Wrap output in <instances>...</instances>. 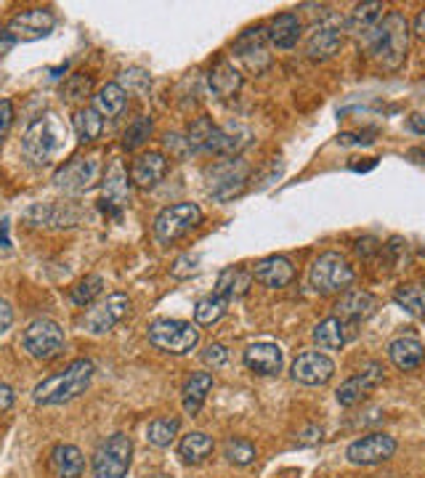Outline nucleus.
Wrapping results in <instances>:
<instances>
[{
    "instance_id": "f257e3e1",
    "label": "nucleus",
    "mask_w": 425,
    "mask_h": 478,
    "mask_svg": "<svg viewBox=\"0 0 425 478\" xmlns=\"http://www.w3.org/2000/svg\"><path fill=\"white\" fill-rule=\"evenodd\" d=\"M361 37H364V45L369 48V53L377 58V64L382 69L396 72L404 64L406 45H409V24H406L401 11L385 13V19Z\"/></svg>"
},
{
    "instance_id": "f03ea898",
    "label": "nucleus",
    "mask_w": 425,
    "mask_h": 478,
    "mask_svg": "<svg viewBox=\"0 0 425 478\" xmlns=\"http://www.w3.org/2000/svg\"><path fill=\"white\" fill-rule=\"evenodd\" d=\"M93 380V361L90 358H74L64 372H56L45 377L42 382L35 385L32 398L40 406H53V404H66L85 393V388Z\"/></svg>"
},
{
    "instance_id": "7ed1b4c3",
    "label": "nucleus",
    "mask_w": 425,
    "mask_h": 478,
    "mask_svg": "<svg viewBox=\"0 0 425 478\" xmlns=\"http://www.w3.org/2000/svg\"><path fill=\"white\" fill-rule=\"evenodd\" d=\"M61 138H64V127L58 125L53 114H45V117H37L27 127L21 138V151L32 165H48L58 154Z\"/></svg>"
},
{
    "instance_id": "20e7f679",
    "label": "nucleus",
    "mask_w": 425,
    "mask_h": 478,
    "mask_svg": "<svg viewBox=\"0 0 425 478\" xmlns=\"http://www.w3.org/2000/svg\"><path fill=\"white\" fill-rule=\"evenodd\" d=\"M146 335L154 348L165 353H175V356L194 351L199 343V329L183 319H157L146 327Z\"/></svg>"
},
{
    "instance_id": "39448f33",
    "label": "nucleus",
    "mask_w": 425,
    "mask_h": 478,
    "mask_svg": "<svg viewBox=\"0 0 425 478\" xmlns=\"http://www.w3.org/2000/svg\"><path fill=\"white\" fill-rule=\"evenodd\" d=\"M133 457V441L125 433L106 436L93 451V478H125Z\"/></svg>"
},
{
    "instance_id": "423d86ee",
    "label": "nucleus",
    "mask_w": 425,
    "mask_h": 478,
    "mask_svg": "<svg viewBox=\"0 0 425 478\" xmlns=\"http://www.w3.org/2000/svg\"><path fill=\"white\" fill-rule=\"evenodd\" d=\"M202 223V210L194 202H178L165 207L157 218H154V236L162 244H170L181 236H186L189 231H194Z\"/></svg>"
},
{
    "instance_id": "0eeeda50",
    "label": "nucleus",
    "mask_w": 425,
    "mask_h": 478,
    "mask_svg": "<svg viewBox=\"0 0 425 478\" xmlns=\"http://www.w3.org/2000/svg\"><path fill=\"white\" fill-rule=\"evenodd\" d=\"M308 281L316 292L329 295V292L345 289L353 281V271L340 252H324L313 260V266L308 271Z\"/></svg>"
},
{
    "instance_id": "6e6552de",
    "label": "nucleus",
    "mask_w": 425,
    "mask_h": 478,
    "mask_svg": "<svg viewBox=\"0 0 425 478\" xmlns=\"http://www.w3.org/2000/svg\"><path fill=\"white\" fill-rule=\"evenodd\" d=\"M21 345L32 358H40V361L56 358L64 351V329L53 319H35L24 329Z\"/></svg>"
},
{
    "instance_id": "1a4fd4ad",
    "label": "nucleus",
    "mask_w": 425,
    "mask_h": 478,
    "mask_svg": "<svg viewBox=\"0 0 425 478\" xmlns=\"http://www.w3.org/2000/svg\"><path fill=\"white\" fill-rule=\"evenodd\" d=\"M98 175H101V157L98 154H80V157H72L64 167L56 170L53 183L61 191L80 194V191H88L98 181Z\"/></svg>"
},
{
    "instance_id": "9d476101",
    "label": "nucleus",
    "mask_w": 425,
    "mask_h": 478,
    "mask_svg": "<svg viewBox=\"0 0 425 478\" xmlns=\"http://www.w3.org/2000/svg\"><path fill=\"white\" fill-rule=\"evenodd\" d=\"M130 313V297L122 295V292H112L106 295L104 300L93 303L85 316H82V327L90 332V335H104L109 332L112 327H117L125 316Z\"/></svg>"
},
{
    "instance_id": "9b49d317",
    "label": "nucleus",
    "mask_w": 425,
    "mask_h": 478,
    "mask_svg": "<svg viewBox=\"0 0 425 478\" xmlns=\"http://www.w3.org/2000/svg\"><path fill=\"white\" fill-rule=\"evenodd\" d=\"M250 167L242 159H223L218 165H212L207 170V183H210V194L215 199H231L234 194L242 191L244 181H247Z\"/></svg>"
},
{
    "instance_id": "f8f14e48",
    "label": "nucleus",
    "mask_w": 425,
    "mask_h": 478,
    "mask_svg": "<svg viewBox=\"0 0 425 478\" xmlns=\"http://www.w3.org/2000/svg\"><path fill=\"white\" fill-rule=\"evenodd\" d=\"M393 454H396V438L388 433H367L345 449V457L353 465H377L390 459Z\"/></svg>"
},
{
    "instance_id": "ddd939ff",
    "label": "nucleus",
    "mask_w": 425,
    "mask_h": 478,
    "mask_svg": "<svg viewBox=\"0 0 425 478\" xmlns=\"http://www.w3.org/2000/svg\"><path fill=\"white\" fill-rule=\"evenodd\" d=\"M340 42H343V21L337 16H324V21L313 24L308 42H305V53L313 61H324V58L335 56Z\"/></svg>"
},
{
    "instance_id": "4468645a",
    "label": "nucleus",
    "mask_w": 425,
    "mask_h": 478,
    "mask_svg": "<svg viewBox=\"0 0 425 478\" xmlns=\"http://www.w3.org/2000/svg\"><path fill=\"white\" fill-rule=\"evenodd\" d=\"M252 141V133L239 125V122H228V125H215L210 130V138L205 143V151H212L218 157H239Z\"/></svg>"
},
{
    "instance_id": "2eb2a0df",
    "label": "nucleus",
    "mask_w": 425,
    "mask_h": 478,
    "mask_svg": "<svg viewBox=\"0 0 425 478\" xmlns=\"http://www.w3.org/2000/svg\"><path fill=\"white\" fill-rule=\"evenodd\" d=\"M128 202H130V181H128L122 162L114 159L101 178V204L112 215H120Z\"/></svg>"
},
{
    "instance_id": "dca6fc26",
    "label": "nucleus",
    "mask_w": 425,
    "mask_h": 478,
    "mask_svg": "<svg viewBox=\"0 0 425 478\" xmlns=\"http://www.w3.org/2000/svg\"><path fill=\"white\" fill-rule=\"evenodd\" d=\"M56 24V16L53 11L48 8H29V11H21L11 19L8 24V32L16 37V42H29V40H40L45 37Z\"/></svg>"
},
{
    "instance_id": "f3484780",
    "label": "nucleus",
    "mask_w": 425,
    "mask_h": 478,
    "mask_svg": "<svg viewBox=\"0 0 425 478\" xmlns=\"http://www.w3.org/2000/svg\"><path fill=\"white\" fill-rule=\"evenodd\" d=\"M382 366L377 364V361H372V364H367L364 369H359L353 377H348L340 388H337V393H335V398H337V404L340 406H353V404H359L372 388H377L380 382H382Z\"/></svg>"
},
{
    "instance_id": "a211bd4d",
    "label": "nucleus",
    "mask_w": 425,
    "mask_h": 478,
    "mask_svg": "<svg viewBox=\"0 0 425 478\" xmlns=\"http://www.w3.org/2000/svg\"><path fill=\"white\" fill-rule=\"evenodd\" d=\"M335 374V361L319 351H305L292 361V380L303 385H324Z\"/></svg>"
},
{
    "instance_id": "6ab92c4d",
    "label": "nucleus",
    "mask_w": 425,
    "mask_h": 478,
    "mask_svg": "<svg viewBox=\"0 0 425 478\" xmlns=\"http://www.w3.org/2000/svg\"><path fill=\"white\" fill-rule=\"evenodd\" d=\"M266 32L263 29H247L239 35V40L234 42V53L236 58L250 69V72H263L271 64V56L266 50Z\"/></svg>"
},
{
    "instance_id": "aec40b11",
    "label": "nucleus",
    "mask_w": 425,
    "mask_h": 478,
    "mask_svg": "<svg viewBox=\"0 0 425 478\" xmlns=\"http://www.w3.org/2000/svg\"><path fill=\"white\" fill-rule=\"evenodd\" d=\"M250 274L255 281H260L271 289H282L295 279V266L284 255H268V258L258 260Z\"/></svg>"
},
{
    "instance_id": "412c9836",
    "label": "nucleus",
    "mask_w": 425,
    "mask_h": 478,
    "mask_svg": "<svg viewBox=\"0 0 425 478\" xmlns=\"http://www.w3.org/2000/svg\"><path fill=\"white\" fill-rule=\"evenodd\" d=\"M165 173H167V157L162 151H149V154L135 157L130 167V181L138 189H151L165 178Z\"/></svg>"
},
{
    "instance_id": "4be33fe9",
    "label": "nucleus",
    "mask_w": 425,
    "mask_h": 478,
    "mask_svg": "<svg viewBox=\"0 0 425 478\" xmlns=\"http://www.w3.org/2000/svg\"><path fill=\"white\" fill-rule=\"evenodd\" d=\"M282 361H284V353L276 343H255L244 351V364L247 369H252L255 374H276L282 369Z\"/></svg>"
},
{
    "instance_id": "5701e85b",
    "label": "nucleus",
    "mask_w": 425,
    "mask_h": 478,
    "mask_svg": "<svg viewBox=\"0 0 425 478\" xmlns=\"http://www.w3.org/2000/svg\"><path fill=\"white\" fill-rule=\"evenodd\" d=\"M335 311H337V319H343L345 324L348 321H364L377 311V300L364 289H351L335 303Z\"/></svg>"
},
{
    "instance_id": "b1692460",
    "label": "nucleus",
    "mask_w": 425,
    "mask_h": 478,
    "mask_svg": "<svg viewBox=\"0 0 425 478\" xmlns=\"http://www.w3.org/2000/svg\"><path fill=\"white\" fill-rule=\"evenodd\" d=\"M50 473L56 478H80L82 475V467H85V457L77 446L72 443H56L50 449Z\"/></svg>"
},
{
    "instance_id": "393cba45",
    "label": "nucleus",
    "mask_w": 425,
    "mask_h": 478,
    "mask_svg": "<svg viewBox=\"0 0 425 478\" xmlns=\"http://www.w3.org/2000/svg\"><path fill=\"white\" fill-rule=\"evenodd\" d=\"M388 358L393 361V366H398L401 372H412L422 364L425 358V348L420 340L414 337H396L388 343Z\"/></svg>"
},
{
    "instance_id": "a878e982",
    "label": "nucleus",
    "mask_w": 425,
    "mask_h": 478,
    "mask_svg": "<svg viewBox=\"0 0 425 478\" xmlns=\"http://www.w3.org/2000/svg\"><path fill=\"white\" fill-rule=\"evenodd\" d=\"M266 37L276 45V48H292L300 37V16L287 11V13H279L271 19L268 29H266Z\"/></svg>"
},
{
    "instance_id": "bb28decb",
    "label": "nucleus",
    "mask_w": 425,
    "mask_h": 478,
    "mask_svg": "<svg viewBox=\"0 0 425 478\" xmlns=\"http://www.w3.org/2000/svg\"><path fill=\"white\" fill-rule=\"evenodd\" d=\"M313 340L319 348L324 351H335V348H343L348 343V324L337 316H329V319H321L316 327H313Z\"/></svg>"
},
{
    "instance_id": "cd10ccee",
    "label": "nucleus",
    "mask_w": 425,
    "mask_h": 478,
    "mask_svg": "<svg viewBox=\"0 0 425 478\" xmlns=\"http://www.w3.org/2000/svg\"><path fill=\"white\" fill-rule=\"evenodd\" d=\"M210 88L220 98H231L242 88V74L231 61H218L210 72Z\"/></svg>"
},
{
    "instance_id": "c85d7f7f",
    "label": "nucleus",
    "mask_w": 425,
    "mask_h": 478,
    "mask_svg": "<svg viewBox=\"0 0 425 478\" xmlns=\"http://www.w3.org/2000/svg\"><path fill=\"white\" fill-rule=\"evenodd\" d=\"M93 104H96L93 109L101 117H117V114H122V109L128 104V93H125V88L120 82H106V85L98 88Z\"/></svg>"
},
{
    "instance_id": "c756f323",
    "label": "nucleus",
    "mask_w": 425,
    "mask_h": 478,
    "mask_svg": "<svg viewBox=\"0 0 425 478\" xmlns=\"http://www.w3.org/2000/svg\"><path fill=\"white\" fill-rule=\"evenodd\" d=\"M210 388H212V374L210 372H194L186 380V385H183V409H186V414H197L202 409Z\"/></svg>"
},
{
    "instance_id": "7c9ffc66",
    "label": "nucleus",
    "mask_w": 425,
    "mask_h": 478,
    "mask_svg": "<svg viewBox=\"0 0 425 478\" xmlns=\"http://www.w3.org/2000/svg\"><path fill=\"white\" fill-rule=\"evenodd\" d=\"M210 451H212V438H210L207 433H202V430L186 433V436L181 438V443H178V454H181V459H183L186 465H199V462H205V459L210 457Z\"/></svg>"
},
{
    "instance_id": "2f4dec72",
    "label": "nucleus",
    "mask_w": 425,
    "mask_h": 478,
    "mask_svg": "<svg viewBox=\"0 0 425 478\" xmlns=\"http://www.w3.org/2000/svg\"><path fill=\"white\" fill-rule=\"evenodd\" d=\"M250 279L252 274L242 271V268H223L218 281H215V295H220L223 300H234V297H242L247 289H250Z\"/></svg>"
},
{
    "instance_id": "473e14b6",
    "label": "nucleus",
    "mask_w": 425,
    "mask_h": 478,
    "mask_svg": "<svg viewBox=\"0 0 425 478\" xmlns=\"http://www.w3.org/2000/svg\"><path fill=\"white\" fill-rule=\"evenodd\" d=\"M385 19V5L382 3H359L353 11H351V19H348V27L359 35H367L369 29H375L380 21Z\"/></svg>"
},
{
    "instance_id": "72a5a7b5",
    "label": "nucleus",
    "mask_w": 425,
    "mask_h": 478,
    "mask_svg": "<svg viewBox=\"0 0 425 478\" xmlns=\"http://www.w3.org/2000/svg\"><path fill=\"white\" fill-rule=\"evenodd\" d=\"M72 125H74L77 138H80L82 143H90V141H96V138L101 135V130H104V117H101L93 106H85V109H77V112H74Z\"/></svg>"
},
{
    "instance_id": "f704fd0d",
    "label": "nucleus",
    "mask_w": 425,
    "mask_h": 478,
    "mask_svg": "<svg viewBox=\"0 0 425 478\" xmlns=\"http://www.w3.org/2000/svg\"><path fill=\"white\" fill-rule=\"evenodd\" d=\"M393 300L412 316H425V284H401L393 292Z\"/></svg>"
},
{
    "instance_id": "c9c22d12",
    "label": "nucleus",
    "mask_w": 425,
    "mask_h": 478,
    "mask_svg": "<svg viewBox=\"0 0 425 478\" xmlns=\"http://www.w3.org/2000/svg\"><path fill=\"white\" fill-rule=\"evenodd\" d=\"M181 420L178 417H157L146 428V441L154 446H170V441L178 436Z\"/></svg>"
},
{
    "instance_id": "e433bc0d",
    "label": "nucleus",
    "mask_w": 425,
    "mask_h": 478,
    "mask_svg": "<svg viewBox=\"0 0 425 478\" xmlns=\"http://www.w3.org/2000/svg\"><path fill=\"white\" fill-rule=\"evenodd\" d=\"M226 303H228V300H223L220 295H205V297H199L197 305H194V319H197V324H205V327L215 324V321L226 313Z\"/></svg>"
},
{
    "instance_id": "4c0bfd02",
    "label": "nucleus",
    "mask_w": 425,
    "mask_h": 478,
    "mask_svg": "<svg viewBox=\"0 0 425 478\" xmlns=\"http://www.w3.org/2000/svg\"><path fill=\"white\" fill-rule=\"evenodd\" d=\"M101 287H104V279L98 274H90L85 279H80L74 287H72V303L77 305H90L96 295H101Z\"/></svg>"
},
{
    "instance_id": "58836bf2",
    "label": "nucleus",
    "mask_w": 425,
    "mask_h": 478,
    "mask_svg": "<svg viewBox=\"0 0 425 478\" xmlns=\"http://www.w3.org/2000/svg\"><path fill=\"white\" fill-rule=\"evenodd\" d=\"M223 454H226V459L231 465L244 467V465H250L255 459V446L247 438H228L226 446H223Z\"/></svg>"
},
{
    "instance_id": "ea45409f",
    "label": "nucleus",
    "mask_w": 425,
    "mask_h": 478,
    "mask_svg": "<svg viewBox=\"0 0 425 478\" xmlns=\"http://www.w3.org/2000/svg\"><path fill=\"white\" fill-rule=\"evenodd\" d=\"M149 135H151V120H149V117H138L133 125H128L125 138H122V146H125L128 151H133V149H138Z\"/></svg>"
},
{
    "instance_id": "a19ab883",
    "label": "nucleus",
    "mask_w": 425,
    "mask_h": 478,
    "mask_svg": "<svg viewBox=\"0 0 425 478\" xmlns=\"http://www.w3.org/2000/svg\"><path fill=\"white\" fill-rule=\"evenodd\" d=\"M202 361H205L207 366L218 369V366H223V364L228 361V351H226L220 343H210V345L202 351Z\"/></svg>"
},
{
    "instance_id": "79ce46f5",
    "label": "nucleus",
    "mask_w": 425,
    "mask_h": 478,
    "mask_svg": "<svg viewBox=\"0 0 425 478\" xmlns=\"http://www.w3.org/2000/svg\"><path fill=\"white\" fill-rule=\"evenodd\" d=\"M90 77H85V74H74L69 82H66V96L69 98H85L88 93H90Z\"/></svg>"
},
{
    "instance_id": "37998d69",
    "label": "nucleus",
    "mask_w": 425,
    "mask_h": 478,
    "mask_svg": "<svg viewBox=\"0 0 425 478\" xmlns=\"http://www.w3.org/2000/svg\"><path fill=\"white\" fill-rule=\"evenodd\" d=\"M122 82L130 85V88L138 85V90H143V88H149V74L141 72V69H125V72H122Z\"/></svg>"
},
{
    "instance_id": "c03bdc74",
    "label": "nucleus",
    "mask_w": 425,
    "mask_h": 478,
    "mask_svg": "<svg viewBox=\"0 0 425 478\" xmlns=\"http://www.w3.org/2000/svg\"><path fill=\"white\" fill-rule=\"evenodd\" d=\"M11 122H13V104L8 98H0V141L8 133Z\"/></svg>"
},
{
    "instance_id": "a18cd8bd",
    "label": "nucleus",
    "mask_w": 425,
    "mask_h": 478,
    "mask_svg": "<svg viewBox=\"0 0 425 478\" xmlns=\"http://www.w3.org/2000/svg\"><path fill=\"white\" fill-rule=\"evenodd\" d=\"M194 263H197V258H191V255H181L170 271H173V276H189V274L194 271Z\"/></svg>"
},
{
    "instance_id": "49530a36",
    "label": "nucleus",
    "mask_w": 425,
    "mask_h": 478,
    "mask_svg": "<svg viewBox=\"0 0 425 478\" xmlns=\"http://www.w3.org/2000/svg\"><path fill=\"white\" fill-rule=\"evenodd\" d=\"M13 388L11 385H5V382H0V414H5L11 406H13Z\"/></svg>"
},
{
    "instance_id": "de8ad7c7",
    "label": "nucleus",
    "mask_w": 425,
    "mask_h": 478,
    "mask_svg": "<svg viewBox=\"0 0 425 478\" xmlns=\"http://www.w3.org/2000/svg\"><path fill=\"white\" fill-rule=\"evenodd\" d=\"M11 324H13V311H11V305L0 297V335L8 332Z\"/></svg>"
},
{
    "instance_id": "09e8293b",
    "label": "nucleus",
    "mask_w": 425,
    "mask_h": 478,
    "mask_svg": "<svg viewBox=\"0 0 425 478\" xmlns=\"http://www.w3.org/2000/svg\"><path fill=\"white\" fill-rule=\"evenodd\" d=\"M13 45H16V37L8 29H0V56H5Z\"/></svg>"
},
{
    "instance_id": "8fccbe9b",
    "label": "nucleus",
    "mask_w": 425,
    "mask_h": 478,
    "mask_svg": "<svg viewBox=\"0 0 425 478\" xmlns=\"http://www.w3.org/2000/svg\"><path fill=\"white\" fill-rule=\"evenodd\" d=\"M409 127H412L414 133L425 135V112H414V114L409 117Z\"/></svg>"
},
{
    "instance_id": "3c124183",
    "label": "nucleus",
    "mask_w": 425,
    "mask_h": 478,
    "mask_svg": "<svg viewBox=\"0 0 425 478\" xmlns=\"http://www.w3.org/2000/svg\"><path fill=\"white\" fill-rule=\"evenodd\" d=\"M414 35L425 40V8H422V11L417 13V19H414Z\"/></svg>"
},
{
    "instance_id": "603ef678",
    "label": "nucleus",
    "mask_w": 425,
    "mask_h": 478,
    "mask_svg": "<svg viewBox=\"0 0 425 478\" xmlns=\"http://www.w3.org/2000/svg\"><path fill=\"white\" fill-rule=\"evenodd\" d=\"M8 244H11V242H8V220H3V223H0V247L8 250Z\"/></svg>"
},
{
    "instance_id": "864d4df0",
    "label": "nucleus",
    "mask_w": 425,
    "mask_h": 478,
    "mask_svg": "<svg viewBox=\"0 0 425 478\" xmlns=\"http://www.w3.org/2000/svg\"><path fill=\"white\" fill-rule=\"evenodd\" d=\"M412 157H425V149H412Z\"/></svg>"
},
{
    "instance_id": "5fc2aeb1",
    "label": "nucleus",
    "mask_w": 425,
    "mask_h": 478,
    "mask_svg": "<svg viewBox=\"0 0 425 478\" xmlns=\"http://www.w3.org/2000/svg\"><path fill=\"white\" fill-rule=\"evenodd\" d=\"M143 478H173V475H165V473H154V475H143Z\"/></svg>"
}]
</instances>
